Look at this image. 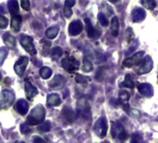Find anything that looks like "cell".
I'll return each instance as SVG.
<instances>
[{"label":"cell","instance_id":"cell-24","mask_svg":"<svg viewBox=\"0 0 158 143\" xmlns=\"http://www.w3.org/2000/svg\"><path fill=\"white\" fill-rule=\"evenodd\" d=\"M75 1L74 0H67L65 2V7H64V15L66 18H70L72 15V10H71V7L75 5Z\"/></svg>","mask_w":158,"mask_h":143},{"label":"cell","instance_id":"cell-2","mask_svg":"<svg viewBox=\"0 0 158 143\" xmlns=\"http://www.w3.org/2000/svg\"><path fill=\"white\" fill-rule=\"evenodd\" d=\"M15 95L10 90H3L0 93V110L7 109L11 104L14 103Z\"/></svg>","mask_w":158,"mask_h":143},{"label":"cell","instance_id":"cell-18","mask_svg":"<svg viewBox=\"0 0 158 143\" xmlns=\"http://www.w3.org/2000/svg\"><path fill=\"white\" fill-rule=\"evenodd\" d=\"M63 115L66 118V120L69 123L74 122L78 117V114L75 113L70 107H65L63 109Z\"/></svg>","mask_w":158,"mask_h":143},{"label":"cell","instance_id":"cell-21","mask_svg":"<svg viewBox=\"0 0 158 143\" xmlns=\"http://www.w3.org/2000/svg\"><path fill=\"white\" fill-rule=\"evenodd\" d=\"M3 41L8 47H10V48H15L16 47V39L10 34H8V33L5 34L3 35Z\"/></svg>","mask_w":158,"mask_h":143},{"label":"cell","instance_id":"cell-42","mask_svg":"<svg viewBox=\"0 0 158 143\" xmlns=\"http://www.w3.org/2000/svg\"><path fill=\"white\" fill-rule=\"evenodd\" d=\"M10 81H11V80H10V78H7V77H6V78L5 79V84L9 86V85H10Z\"/></svg>","mask_w":158,"mask_h":143},{"label":"cell","instance_id":"cell-44","mask_svg":"<svg viewBox=\"0 0 158 143\" xmlns=\"http://www.w3.org/2000/svg\"><path fill=\"white\" fill-rule=\"evenodd\" d=\"M103 143H109L108 141H106V142H103Z\"/></svg>","mask_w":158,"mask_h":143},{"label":"cell","instance_id":"cell-16","mask_svg":"<svg viewBox=\"0 0 158 143\" xmlns=\"http://www.w3.org/2000/svg\"><path fill=\"white\" fill-rule=\"evenodd\" d=\"M125 131L123 126L118 122H113L112 123V129H111V133H112V138L113 139H118V137Z\"/></svg>","mask_w":158,"mask_h":143},{"label":"cell","instance_id":"cell-7","mask_svg":"<svg viewBox=\"0 0 158 143\" xmlns=\"http://www.w3.org/2000/svg\"><path fill=\"white\" fill-rule=\"evenodd\" d=\"M29 63V58L28 57H20L17 62L15 63L14 65V70L16 72V74L19 75V76H22L24 74V72L26 70V67Z\"/></svg>","mask_w":158,"mask_h":143},{"label":"cell","instance_id":"cell-3","mask_svg":"<svg viewBox=\"0 0 158 143\" xmlns=\"http://www.w3.org/2000/svg\"><path fill=\"white\" fill-rule=\"evenodd\" d=\"M94 131L100 139H104L107 134V121L105 117H100L94 127Z\"/></svg>","mask_w":158,"mask_h":143},{"label":"cell","instance_id":"cell-31","mask_svg":"<svg viewBox=\"0 0 158 143\" xmlns=\"http://www.w3.org/2000/svg\"><path fill=\"white\" fill-rule=\"evenodd\" d=\"M63 55V50L61 47H56L52 49V57L54 58V60L58 59L59 57H61Z\"/></svg>","mask_w":158,"mask_h":143},{"label":"cell","instance_id":"cell-11","mask_svg":"<svg viewBox=\"0 0 158 143\" xmlns=\"http://www.w3.org/2000/svg\"><path fill=\"white\" fill-rule=\"evenodd\" d=\"M130 93L126 90H122L119 92V95H118V99H119V103L122 105L123 109L128 113L130 114V106H129V101H130Z\"/></svg>","mask_w":158,"mask_h":143},{"label":"cell","instance_id":"cell-41","mask_svg":"<svg viewBox=\"0 0 158 143\" xmlns=\"http://www.w3.org/2000/svg\"><path fill=\"white\" fill-rule=\"evenodd\" d=\"M33 143H44V141L40 137H34L33 138Z\"/></svg>","mask_w":158,"mask_h":143},{"label":"cell","instance_id":"cell-5","mask_svg":"<svg viewBox=\"0 0 158 143\" xmlns=\"http://www.w3.org/2000/svg\"><path fill=\"white\" fill-rule=\"evenodd\" d=\"M143 56H144V51H139L136 52L135 54H133L131 57L127 58L126 60H124L123 61V66L127 67V68H131L135 65H138L142 62V60H143Z\"/></svg>","mask_w":158,"mask_h":143},{"label":"cell","instance_id":"cell-45","mask_svg":"<svg viewBox=\"0 0 158 143\" xmlns=\"http://www.w3.org/2000/svg\"><path fill=\"white\" fill-rule=\"evenodd\" d=\"M0 80H1V74H0Z\"/></svg>","mask_w":158,"mask_h":143},{"label":"cell","instance_id":"cell-34","mask_svg":"<svg viewBox=\"0 0 158 143\" xmlns=\"http://www.w3.org/2000/svg\"><path fill=\"white\" fill-rule=\"evenodd\" d=\"M38 129L41 131H44V132H48L51 129V123L46 121V122L43 123L40 127H38Z\"/></svg>","mask_w":158,"mask_h":143},{"label":"cell","instance_id":"cell-37","mask_svg":"<svg viewBox=\"0 0 158 143\" xmlns=\"http://www.w3.org/2000/svg\"><path fill=\"white\" fill-rule=\"evenodd\" d=\"M7 23H8L7 19H6V17L2 16V15H0V28H1V29H5V28H6Z\"/></svg>","mask_w":158,"mask_h":143},{"label":"cell","instance_id":"cell-9","mask_svg":"<svg viewBox=\"0 0 158 143\" xmlns=\"http://www.w3.org/2000/svg\"><path fill=\"white\" fill-rule=\"evenodd\" d=\"M83 30V25L81 20H73L69 26V34L71 36H76L80 34Z\"/></svg>","mask_w":158,"mask_h":143},{"label":"cell","instance_id":"cell-26","mask_svg":"<svg viewBox=\"0 0 158 143\" xmlns=\"http://www.w3.org/2000/svg\"><path fill=\"white\" fill-rule=\"evenodd\" d=\"M7 7H8V10L10 12V14L12 16L17 15V13L19 12V4L17 1L15 0H11L7 2Z\"/></svg>","mask_w":158,"mask_h":143},{"label":"cell","instance_id":"cell-13","mask_svg":"<svg viewBox=\"0 0 158 143\" xmlns=\"http://www.w3.org/2000/svg\"><path fill=\"white\" fill-rule=\"evenodd\" d=\"M138 91L146 98H151L154 95V88L148 83H143L138 86Z\"/></svg>","mask_w":158,"mask_h":143},{"label":"cell","instance_id":"cell-19","mask_svg":"<svg viewBox=\"0 0 158 143\" xmlns=\"http://www.w3.org/2000/svg\"><path fill=\"white\" fill-rule=\"evenodd\" d=\"M21 23H22V17L20 15H15V16H12V19H11V29L15 32V33H18L19 30H20V27H21Z\"/></svg>","mask_w":158,"mask_h":143},{"label":"cell","instance_id":"cell-36","mask_svg":"<svg viewBox=\"0 0 158 143\" xmlns=\"http://www.w3.org/2000/svg\"><path fill=\"white\" fill-rule=\"evenodd\" d=\"M127 39H128L129 44L131 43L132 40L134 39V33L131 28H128V30H127Z\"/></svg>","mask_w":158,"mask_h":143},{"label":"cell","instance_id":"cell-39","mask_svg":"<svg viewBox=\"0 0 158 143\" xmlns=\"http://www.w3.org/2000/svg\"><path fill=\"white\" fill-rule=\"evenodd\" d=\"M21 7L24 10H30L31 9V3L28 0H22L21 1Z\"/></svg>","mask_w":158,"mask_h":143},{"label":"cell","instance_id":"cell-38","mask_svg":"<svg viewBox=\"0 0 158 143\" xmlns=\"http://www.w3.org/2000/svg\"><path fill=\"white\" fill-rule=\"evenodd\" d=\"M20 131L22 132V134L26 135V134L30 133V132L31 131V129L30 128V127H29L28 125L23 124V125H21V126H20Z\"/></svg>","mask_w":158,"mask_h":143},{"label":"cell","instance_id":"cell-15","mask_svg":"<svg viewBox=\"0 0 158 143\" xmlns=\"http://www.w3.org/2000/svg\"><path fill=\"white\" fill-rule=\"evenodd\" d=\"M25 94L28 100H32L37 94H38V90L35 87L32 86V84L31 83V81H29L28 79L25 80Z\"/></svg>","mask_w":158,"mask_h":143},{"label":"cell","instance_id":"cell-25","mask_svg":"<svg viewBox=\"0 0 158 143\" xmlns=\"http://www.w3.org/2000/svg\"><path fill=\"white\" fill-rule=\"evenodd\" d=\"M58 32H59V28L57 26H53V27H50L46 30L45 35L48 39H54L57 36Z\"/></svg>","mask_w":158,"mask_h":143},{"label":"cell","instance_id":"cell-30","mask_svg":"<svg viewBox=\"0 0 158 143\" xmlns=\"http://www.w3.org/2000/svg\"><path fill=\"white\" fill-rule=\"evenodd\" d=\"M141 3L144 7L148 9H154L156 7V2L154 0H143L141 1Z\"/></svg>","mask_w":158,"mask_h":143},{"label":"cell","instance_id":"cell-28","mask_svg":"<svg viewBox=\"0 0 158 143\" xmlns=\"http://www.w3.org/2000/svg\"><path fill=\"white\" fill-rule=\"evenodd\" d=\"M93 70V63L90 60L87 58L83 59V63H82V71L85 73H90Z\"/></svg>","mask_w":158,"mask_h":143},{"label":"cell","instance_id":"cell-1","mask_svg":"<svg viewBox=\"0 0 158 143\" xmlns=\"http://www.w3.org/2000/svg\"><path fill=\"white\" fill-rule=\"evenodd\" d=\"M45 118V109L43 105H37L34 107L30 115L27 117L26 125L28 126H37L44 121Z\"/></svg>","mask_w":158,"mask_h":143},{"label":"cell","instance_id":"cell-14","mask_svg":"<svg viewBox=\"0 0 158 143\" xmlns=\"http://www.w3.org/2000/svg\"><path fill=\"white\" fill-rule=\"evenodd\" d=\"M146 17V12L143 7H136L131 12V18L133 22H141Z\"/></svg>","mask_w":158,"mask_h":143},{"label":"cell","instance_id":"cell-20","mask_svg":"<svg viewBox=\"0 0 158 143\" xmlns=\"http://www.w3.org/2000/svg\"><path fill=\"white\" fill-rule=\"evenodd\" d=\"M110 29H111L112 35L117 37L118 35V33H119V21H118V17H113L112 18Z\"/></svg>","mask_w":158,"mask_h":143},{"label":"cell","instance_id":"cell-8","mask_svg":"<svg viewBox=\"0 0 158 143\" xmlns=\"http://www.w3.org/2000/svg\"><path fill=\"white\" fill-rule=\"evenodd\" d=\"M153 65H154V62H153V60L151 59V57L146 56L143 59V64L141 65V67L137 71L138 74H145L150 73L153 69Z\"/></svg>","mask_w":158,"mask_h":143},{"label":"cell","instance_id":"cell-43","mask_svg":"<svg viewBox=\"0 0 158 143\" xmlns=\"http://www.w3.org/2000/svg\"><path fill=\"white\" fill-rule=\"evenodd\" d=\"M4 11H5V10H4V8H3L2 7H0V14H3V13H4Z\"/></svg>","mask_w":158,"mask_h":143},{"label":"cell","instance_id":"cell-22","mask_svg":"<svg viewBox=\"0 0 158 143\" xmlns=\"http://www.w3.org/2000/svg\"><path fill=\"white\" fill-rule=\"evenodd\" d=\"M120 87H127V88H131V89L135 87V82L130 74H126L124 81L122 82V84H120Z\"/></svg>","mask_w":158,"mask_h":143},{"label":"cell","instance_id":"cell-12","mask_svg":"<svg viewBox=\"0 0 158 143\" xmlns=\"http://www.w3.org/2000/svg\"><path fill=\"white\" fill-rule=\"evenodd\" d=\"M14 110L19 114L20 115H25L28 111H29V104L26 101L24 100H19L15 104H14Z\"/></svg>","mask_w":158,"mask_h":143},{"label":"cell","instance_id":"cell-10","mask_svg":"<svg viewBox=\"0 0 158 143\" xmlns=\"http://www.w3.org/2000/svg\"><path fill=\"white\" fill-rule=\"evenodd\" d=\"M85 21V27H86V31H87V34H88V36L90 38H98L100 35H101V32L98 31L97 29H95L93 24L91 23V20L90 19L86 18L84 20Z\"/></svg>","mask_w":158,"mask_h":143},{"label":"cell","instance_id":"cell-35","mask_svg":"<svg viewBox=\"0 0 158 143\" xmlns=\"http://www.w3.org/2000/svg\"><path fill=\"white\" fill-rule=\"evenodd\" d=\"M7 49L6 47H1L0 48V65L4 62V60H6V56H7Z\"/></svg>","mask_w":158,"mask_h":143},{"label":"cell","instance_id":"cell-4","mask_svg":"<svg viewBox=\"0 0 158 143\" xmlns=\"http://www.w3.org/2000/svg\"><path fill=\"white\" fill-rule=\"evenodd\" d=\"M62 67L65 71L73 74L79 69L80 62L73 57H68L62 60Z\"/></svg>","mask_w":158,"mask_h":143},{"label":"cell","instance_id":"cell-29","mask_svg":"<svg viewBox=\"0 0 158 143\" xmlns=\"http://www.w3.org/2000/svg\"><path fill=\"white\" fill-rule=\"evenodd\" d=\"M131 143H144L143 135L141 133H133L131 136Z\"/></svg>","mask_w":158,"mask_h":143},{"label":"cell","instance_id":"cell-6","mask_svg":"<svg viewBox=\"0 0 158 143\" xmlns=\"http://www.w3.org/2000/svg\"><path fill=\"white\" fill-rule=\"evenodd\" d=\"M20 44L23 47V48L29 52L31 55H35L36 54V49L33 45V39L31 36L28 35H21L20 36Z\"/></svg>","mask_w":158,"mask_h":143},{"label":"cell","instance_id":"cell-27","mask_svg":"<svg viewBox=\"0 0 158 143\" xmlns=\"http://www.w3.org/2000/svg\"><path fill=\"white\" fill-rule=\"evenodd\" d=\"M40 75L43 79H49L52 76V70L48 67H43L40 70Z\"/></svg>","mask_w":158,"mask_h":143},{"label":"cell","instance_id":"cell-17","mask_svg":"<svg viewBox=\"0 0 158 143\" xmlns=\"http://www.w3.org/2000/svg\"><path fill=\"white\" fill-rule=\"evenodd\" d=\"M65 82H66V79H65L62 75L57 74V75H56V76L52 79L51 82H49V87H52V88L57 89V88L63 87L64 84H65Z\"/></svg>","mask_w":158,"mask_h":143},{"label":"cell","instance_id":"cell-32","mask_svg":"<svg viewBox=\"0 0 158 143\" xmlns=\"http://www.w3.org/2000/svg\"><path fill=\"white\" fill-rule=\"evenodd\" d=\"M75 80L77 83L79 84H81V85H86L89 81H90V78L87 77V76H83L81 74H77L76 77H75Z\"/></svg>","mask_w":158,"mask_h":143},{"label":"cell","instance_id":"cell-33","mask_svg":"<svg viewBox=\"0 0 158 143\" xmlns=\"http://www.w3.org/2000/svg\"><path fill=\"white\" fill-rule=\"evenodd\" d=\"M98 20H99L100 23H101L103 26H105V27L107 26V25L109 24V21H108L106 16L104 13H99V14H98Z\"/></svg>","mask_w":158,"mask_h":143},{"label":"cell","instance_id":"cell-46","mask_svg":"<svg viewBox=\"0 0 158 143\" xmlns=\"http://www.w3.org/2000/svg\"><path fill=\"white\" fill-rule=\"evenodd\" d=\"M19 143H26V142H23V141H22V142H19Z\"/></svg>","mask_w":158,"mask_h":143},{"label":"cell","instance_id":"cell-23","mask_svg":"<svg viewBox=\"0 0 158 143\" xmlns=\"http://www.w3.org/2000/svg\"><path fill=\"white\" fill-rule=\"evenodd\" d=\"M61 103V100L57 94H50L47 97V104L52 107L58 106Z\"/></svg>","mask_w":158,"mask_h":143},{"label":"cell","instance_id":"cell-40","mask_svg":"<svg viewBox=\"0 0 158 143\" xmlns=\"http://www.w3.org/2000/svg\"><path fill=\"white\" fill-rule=\"evenodd\" d=\"M130 114H131L133 117H135V118H137V117H140V116H141L140 112H139V111H137V110H134V109L131 110Z\"/></svg>","mask_w":158,"mask_h":143}]
</instances>
